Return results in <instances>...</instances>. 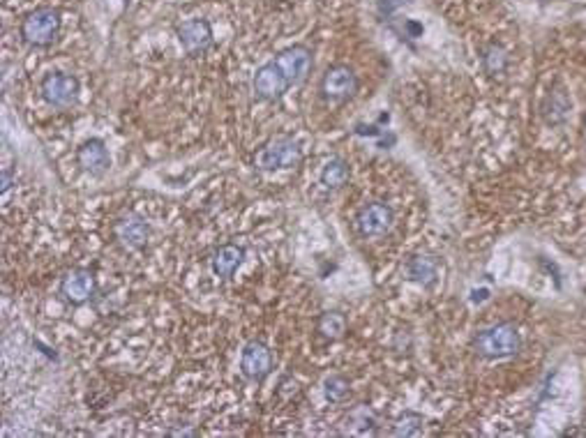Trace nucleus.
Segmentation results:
<instances>
[{
	"instance_id": "1",
	"label": "nucleus",
	"mask_w": 586,
	"mask_h": 438,
	"mask_svg": "<svg viewBox=\"0 0 586 438\" xmlns=\"http://www.w3.org/2000/svg\"><path fill=\"white\" fill-rule=\"evenodd\" d=\"M474 346L478 350V355L483 357H505L512 355L520 348V332L515 330L510 323H501L489 330H483L476 337Z\"/></svg>"
},
{
	"instance_id": "2",
	"label": "nucleus",
	"mask_w": 586,
	"mask_h": 438,
	"mask_svg": "<svg viewBox=\"0 0 586 438\" xmlns=\"http://www.w3.org/2000/svg\"><path fill=\"white\" fill-rule=\"evenodd\" d=\"M58 30H60V14L56 10H49V7L30 12L21 23L23 40L33 44V47H49L56 40Z\"/></svg>"
},
{
	"instance_id": "3",
	"label": "nucleus",
	"mask_w": 586,
	"mask_h": 438,
	"mask_svg": "<svg viewBox=\"0 0 586 438\" xmlns=\"http://www.w3.org/2000/svg\"><path fill=\"white\" fill-rule=\"evenodd\" d=\"M300 148L295 146L291 138H275V141L266 143L257 153L254 164L261 171H275V169H291L300 162Z\"/></svg>"
},
{
	"instance_id": "4",
	"label": "nucleus",
	"mask_w": 586,
	"mask_h": 438,
	"mask_svg": "<svg viewBox=\"0 0 586 438\" xmlns=\"http://www.w3.org/2000/svg\"><path fill=\"white\" fill-rule=\"evenodd\" d=\"M356 88H358V78L353 74V69L346 67V65L330 67L328 72L323 74V81H321L323 97L330 100V102L348 100L356 93Z\"/></svg>"
},
{
	"instance_id": "5",
	"label": "nucleus",
	"mask_w": 586,
	"mask_h": 438,
	"mask_svg": "<svg viewBox=\"0 0 586 438\" xmlns=\"http://www.w3.org/2000/svg\"><path fill=\"white\" fill-rule=\"evenodd\" d=\"M95 288H98V282H95V275L88 268H72L63 277V282H60V293H63V297L69 304L88 302L95 293Z\"/></svg>"
},
{
	"instance_id": "6",
	"label": "nucleus",
	"mask_w": 586,
	"mask_h": 438,
	"mask_svg": "<svg viewBox=\"0 0 586 438\" xmlns=\"http://www.w3.org/2000/svg\"><path fill=\"white\" fill-rule=\"evenodd\" d=\"M275 65L282 69V74L286 76V81L291 85L300 83L307 78L310 69H312V54H310V49H305V47H291L275 58Z\"/></svg>"
},
{
	"instance_id": "7",
	"label": "nucleus",
	"mask_w": 586,
	"mask_h": 438,
	"mask_svg": "<svg viewBox=\"0 0 586 438\" xmlns=\"http://www.w3.org/2000/svg\"><path fill=\"white\" fill-rule=\"evenodd\" d=\"M240 369L250 381L266 379L270 369H273V355H270V348L266 344H261V341H250L242 350Z\"/></svg>"
},
{
	"instance_id": "8",
	"label": "nucleus",
	"mask_w": 586,
	"mask_h": 438,
	"mask_svg": "<svg viewBox=\"0 0 586 438\" xmlns=\"http://www.w3.org/2000/svg\"><path fill=\"white\" fill-rule=\"evenodd\" d=\"M76 93H78V81L74 76L63 72L49 74L42 81V95L54 107H67V104H72L76 100Z\"/></svg>"
},
{
	"instance_id": "9",
	"label": "nucleus",
	"mask_w": 586,
	"mask_h": 438,
	"mask_svg": "<svg viewBox=\"0 0 586 438\" xmlns=\"http://www.w3.org/2000/svg\"><path fill=\"white\" fill-rule=\"evenodd\" d=\"M178 40L189 56H197L213 44V28L206 19H192L178 25Z\"/></svg>"
},
{
	"instance_id": "10",
	"label": "nucleus",
	"mask_w": 586,
	"mask_h": 438,
	"mask_svg": "<svg viewBox=\"0 0 586 438\" xmlns=\"http://www.w3.org/2000/svg\"><path fill=\"white\" fill-rule=\"evenodd\" d=\"M358 231L365 238H376L383 235L392 226V210L386 203H370L358 213Z\"/></svg>"
},
{
	"instance_id": "11",
	"label": "nucleus",
	"mask_w": 586,
	"mask_h": 438,
	"mask_svg": "<svg viewBox=\"0 0 586 438\" xmlns=\"http://www.w3.org/2000/svg\"><path fill=\"white\" fill-rule=\"evenodd\" d=\"M288 85L291 83L286 81V76L282 74V69L275 65V60L261 67L254 76V93L261 100H268V102H275L277 97H282V93Z\"/></svg>"
},
{
	"instance_id": "12",
	"label": "nucleus",
	"mask_w": 586,
	"mask_h": 438,
	"mask_svg": "<svg viewBox=\"0 0 586 438\" xmlns=\"http://www.w3.org/2000/svg\"><path fill=\"white\" fill-rule=\"evenodd\" d=\"M76 162L86 173L102 175L109 169L111 157H109V150H107V146H104V141H100V138H90V141H86L76 150Z\"/></svg>"
},
{
	"instance_id": "13",
	"label": "nucleus",
	"mask_w": 586,
	"mask_h": 438,
	"mask_svg": "<svg viewBox=\"0 0 586 438\" xmlns=\"http://www.w3.org/2000/svg\"><path fill=\"white\" fill-rule=\"evenodd\" d=\"M148 233H151V229L139 217H125L116 224V238L127 249H141L148 240Z\"/></svg>"
},
{
	"instance_id": "14",
	"label": "nucleus",
	"mask_w": 586,
	"mask_h": 438,
	"mask_svg": "<svg viewBox=\"0 0 586 438\" xmlns=\"http://www.w3.org/2000/svg\"><path fill=\"white\" fill-rule=\"evenodd\" d=\"M245 259V249L238 244H222L220 249L213 254V273L222 279L233 277L238 266Z\"/></svg>"
},
{
	"instance_id": "15",
	"label": "nucleus",
	"mask_w": 586,
	"mask_h": 438,
	"mask_svg": "<svg viewBox=\"0 0 586 438\" xmlns=\"http://www.w3.org/2000/svg\"><path fill=\"white\" fill-rule=\"evenodd\" d=\"M346 178H348V169H346V164L339 162V160L328 162L326 169H323V173H321V180H323V185L326 187H342L346 182Z\"/></svg>"
},
{
	"instance_id": "16",
	"label": "nucleus",
	"mask_w": 586,
	"mask_h": 438,
	"mask_svg": "<svg viewBox=\"0 0 586 438\" xmlns=\"http://www.w3.org/2000/svg\"><path fill=\"white\" fill-rule=\"evenodd\" d=\"M319 330H321L326 337H330V339H337V337H342V335H344V330H346V321H344L342 314H337V312L323 314L321 321H319Z\"/></svg>"
},
{
	"instance_id": "17",
	"label": "nucleus",
	"mask_w": 586,
	"mask_h": 438,
	"mask_svg": "<svg viewBox=\"0 0 586 438\" xmlns=\"http://www.w3.org/2000/svg\"><path fill=\"white\" fill-rule=\"evenodd\" d=\"M348 394V385L344 379H339V376H332V379L326 381V397L330 401H342Z\"/></svg>"
},
{
	"instance_id": "18",
	"label": "nucleus",
	"mask_w": 586,
	"mask_h": 438,
	"mask_svg": "<svg viewBox=\"0 0 586 438\" xmlns=\"http://www.w3.org/2000/svg\"><path fill=\"white\" fill-rule=\"evenodd\" d=\"M503 65H505V56H503V51H501V49H496V47H492V49L487 51V56H485V67H487L492 74H496V72H501Z\"/></svg>"
},
{
	"instance_id": "19",
	"label": "nucleus",
	"mask_w": 586,
	"mask_h": 438,
	"mask_svg": "<svg viewBox=\"0 0 586 438\" xmlns=\"http://www.w3.org/2000/svg\"><path fill=\"white\" fill-rule=\"evenodd\" d=\"M414 275L416 279H423V275H434V266L432 263H427V261H416V266H414Z\"/></svg>"
},
{
	"instance_id": "20",
	"label": "nucleus",
	"mask_w": 586,
	"mask_h": 438,
	"mask_svg": "<svg viewBox=\"0 0 586 438\" xmlns=\"http://www.w3.org/2000/svg\"><path fill=\"white\" fill-rule=\"evenodd\" d=\"M10 185H12V178H10V171H3V194L7 189H10Z\"/></svg>"
}]
</instances>
